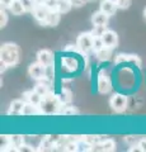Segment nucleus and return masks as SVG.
<instances>
[{"label":"nucleus","mask_w":146,"mask_h":152,"mask_svg":"<svg viewBox=\"0 0 146 152\" xmlns=\"http://www.w3.org/2000/svg\"><path fill=\"white\" fill-rule=\"evenodd\" d=\"M0 61L9 66H15L21 61V50L15 43H4L0 48Z\"/></svg>","instance_id":"obj_1"},{"label":"nucleus","mask_w":146,"mask_h":152,"mask_svg":"<svg viewBox=\"0 0 146 152\" xmlns=\"http://www.w3.org/2000/svg\"><path fill=\"white\" fill-rule=\"evenodd\" d=\"M62 104L60 103L57 95H55L52 91L50 94H47L46 96H43L42 102L40 104V110L41 114H56L60 113Z\"/></svg>","instance_id":"obj_2"},{"label":"nucleus","mask_w":146,"mask_h":152,"mask_svg":"<svg viewBox=\"0 0 146 152\" xmlns=\"http://www.w3.org/2000/svg\"><path fill=\"white\" fill-rule=\"evenodd\" d=\"M93 41H94V36L92 34V32L81 33V34L76 38V46L79 48V52H81V53L92 52L93 51Z\"/></svg>","instance_id":"obj_3"},{"label":"nucleus","mask_w":146,"mask_h":152,"mask_svg":"<svg viewBox=\"0 0 146 152\" xmlns=\"http://www.w3.org/2000/svg\"><path fill=\"white\" fill-rule=\"evenodd\" d=\"M109 104L112 109L117 113H122L126 110L127 108V96L122 94H113L111 100H109Z\"/></svg>","instance_id":"obj_4"},{"label":"nucleus","mask_w":146,"mask_h":152,"mask_svg":"<svg viewBox=\"0 0 146 152\" xmlns=\"http://www.w3.org/2000/svg\"><path fill=\"white\" fill-rule=\"evenodd\" d=\"M45 72H46V66H43L41 62H33L29 65V67H28V74L32 79L37 80V81H40V80L45 79Z\"/></svg>","instance_id":"obj_5"},{"label":"nucleus","mask_w":146,"mask_h":152,"mask_svg":"<svg viewBox=\"0 0 146 152\" xmlns=\"http://www.w3.org/2000/svg\"><path fill=\"white\" fill-rule=\"evenodd\" d=\"M78 60L75 57H62L61 58V71L62 72H74L78 69Z\"/></svg>","instance_id":"obj_6"},{"label":"nucleus","mask_w":146,"mask_h":152,"mask_svg":"<svg viewBox=\"0 0 146 152\" xmlns=\"http://www.w3.org/2000/svg\"><path fill=\"white\" fill-rule=\"evenodd\" d=\"M102 39L104 42V46L109 47V48H116L118 45V36L116 32H113L111 29H107L102 36Z\"/></svg>","instance_id":"obj_7"},{"label":"nucleus","mask_w":146,"mask_h":152,"mask_svg":"<svg viewBox=\"0 0 146 152\" xmlns=\"http://www.w3.org/2000/svg\"><path fill=\"white\" fill-rule=\"evenodd\" d=\"M50 12L51 10L46 5H36L34 10H33V17H34V19L38 23H41V24H45V22H46L47 17H48Z\"/></svg>","instance_id":"obj_8"},{"label":"nucleus","mask_w":146,"mask_h":152,"mask_svg":"<svg viewBox=\"0 0 146 152\" xmlns=\"http://www.w3.org/2000/svg\"><path fill=\"white\" fill-rule=\"evenodd\" d=\"M97 89L101 94H108L112 90V83L108 76H103L101 75L98 77V83H97Z\"/></svg>","instance_id":"obj_9"},{"label":"nucleus","mask_w":146,"mask_h":152,"mask_svg":"<svg viewBox=\"0 0 146 152\" xmlns=\"http://www.w3.org/2000/svg\"><path fill=\"white\" fill-rule=\"evenodd\" d=\"M108 20H109V15L106 14L104 12H102L101 9L98 12H95L92 17V23L93 26H103V27H107L108 24Z\"/></svg>","instance_id":"obj_10"},{"label":"nucleus","mask_w":146,"mask_h":152,"mask_svg":"<svg viewBox=\"0 0 146 152\" xmlns=\"http://www.w3.org/2000/svg\"><path fill=\"white\" fill-rule=\"evenodd\" d=\"M37 61L43 66H48L54 64V53L50 50H41L37 53Z\"/></svg>","instance_id":"obj_11"},{"label":"nucleus","mask_w":146,"mask_h":152,"mask_svg":"<svg viewBox=\"0 0 146 152\" xmlns=\"http://www.w3.org/2000/svg\"><path fill=\"white\" fill-rule=\"evenodd\" d=\"M24 100H21V99H17V100H13L10 103V107H9L8 114L10 115H21L23 113V108H24Z\"/></svg>","instance_id":"obj_12"},{"label":"nucleus","mask_w":146,"mask_h":152,"mask_svg":"<svg viewBox=\"0 0 146 152\" xmlns=\"http://www.w3.org/2000/svg\"><path fill=\"white\" fill-rule=\"evenodd\" d=\"M42 99H43V96H42V95H40L34 89L31 90V91L24 93V102H29V103L34 104V105H37V107H40Z\"/></svg>","instance_id":"obj_13"},{"label":"nucleus","mask_w":146,"mask_h":152,"mask_svg":"<svg viewBox=\"0 0 146 152\" xmlns=\"http://www.w3.org/2000/svg\"><path fill=\"white\" fill-rule=\"evenodd\" d=\"M117 9H118L117 8V4L111 1V0H103V1L101 3V10L104 12L106 14H108L109 17L116 13Z\"/></svg>","instance_id":"obj_14"},{"label":"nucleus","mask_w":146,"mask_h":152,"mask_svg":"<svg viewBox=\"0 0 146 152\" xmlns=\"http://www.w3.org/2000/svg\"><path fill=\"white\" fill-rule=\"evenodd\" d=\"M60 15L61 13L57 10H51L48 17H47L46 22H45V26H48V27H56L60 23Z\"/></svg>","instance_id":"obj_15"},{"label":"nucleus","mask_w":146,"mask_h":152,"mask_svg":"<svg viewBox=\"0 0 146 152\" xmlns=\"http://www.w3.org/2000/svg\"><path fill=\"white\" fill-rule=\"evenodd\" d=\"M57 98H59V100L62 105H67V104H70L73 100V93L70 91L67 88H64L60 91V94L57 95Z\"/></svg>","instance_id":"obj_16"},{"label":"nucleus","mask_w":146,"mask_h":152,"mask_svg":"<svg viewBox=\"0 0 146 152\" xmlns=\"http://www.w3.org/2000/svg\"><path fill=\"white\" fill-rule=\"evenodd\" d=\"M112 50L113 48H109V47H107L104 46L102 50L99 51H97L95 52V57H97V60H99V61H108L111 58V56H112Z\"/></svg>","instance_id":"obj_17"},{"label":"nucleus","mask_w":146,"mask_h":152,"mask_svg":"<svg viewBox=\"0 0 146 152\" xmlns=\"http://www.w3.org/2000/svg\"><path fill=\"white\" fill-rule=\"evenodd\" d=\"M22 114L23 115H34V114H41V110H40V107H37L29 102H26Z\"/></svg>","instance_id":"obj_18"},{"label":"nucleus","mask_w":146,"mask_h":152,"mask_svg":"<svg viewBox=\"0 0 146 152\" xmlns=\"http://www.w3.org/2000/svg\"><path fill=\"white\" fill-rule=\"evenodd\" d=\"M73 3L71 0H59L57 1V12H60L61 14L69 13L73 8Z\"/></svg>","instance_id":"obj_19"},{"label":"nucleus","mask_w":146,"mask_h":152,"mask_svg":"<svg viewBox=\"0 0 146 152\" xmlns=\"http://www.w3.org/2000/svg\"><path fill=\"white\" fill-rule=\"evenodd\" d=\"M71 140H75V138H73L71 136H61L60 140L57 141V143L55 145V150L56 151H65V150H66L67 143Z\"/></svg>","instance_id":"obj_20"},{"label":"nucleus","mask_w":146,"mask_h":152,"mask_svg":"<svg viewBox=\"0 0 146 152\" xmlns=\"http://www.w3.org/2000/svg\"><path fill=\"white\" fill-rule=\"evenodd\" d=\"M9 10H10L14 15H22L23 13H26V9L23 7V4L21 0H14L13 4L9 8Z\"/></svg>","instance_id":"obj_21"},{"label":"nucleus","mask_w":146,"mask_h":152,"mask_svg":"<svg viewBox=\"0 0 146 152\" xmlns=\"http://www.w3.org/2000/svg\"><path fill=\"white\" fill-rule=\"evenodd\" d=\"M52 150H55V145L47 137L40 142L38 148H37V151H52Z\"/></svg>","instance_id":"obj_22"},{"label":"nucleus","mask_w":146,"mask_h":152,"mask_svg":"<svg viewBox=\"0 0 146 152\" xmlns=\"http://www.w3.org/2000/svg\"><path fill=\"white\" fill-rule=\"evenodd\" d=\"M104 47V42H103L102 37H94V41H93V51L97 52L102 50Z\"/></svg>","instance_id":"obj_23"},{"label":"nucleus","mask_w":146,"mask_h":152,"mask_svg":"<svg viewBox=\"0 0 146 152\" xmlns=\"http://www.w3.org/2000/svg\"><path fill=\"white\" fill-rule=\"evenodd\" d=\"M10 137V145L14 146V147H19L21 145L24 143V138L22 136H9Z\"/></svg>","instance_id":"obj_24"},{"label":"nucleus","mask_w":146,"mask_h":152,"mask_svg":"<svg viewBox=\"0 0 146 152\" xmlns=\"http://www.w3.org/2000/svg\"><path fill=\"white\" fill-rule=\"evenodd\" d=\"M21 1H22V4H23V7H24L26 12H31V13H33L34 8H36V3H34V0H21Z\"/></svg>","instance_id":"obj_25"},{"label":"nucleus","mask_w":146,"mask_h":152,"mask_svg":"<svg viewBox=\"0 0 146 152\" xmlns=\"http://www.w3.org/2000/svg\"><path fill=\"white\" fill-rule=\"evenodd\" d=\"M55 77V66L52 65H48L46 66V72H45V79H48V80H54Z\"/></svg>","instance_id":"obj_26"},{"label":"nucleus","mask_w":146,"mask_h":152,"mask_svg":"<svg viewBox=\"0 0 146 152\" xmlns=\"http://www.w3.org/2000/svg\"><path fill=\"white\" fill-rule=\"evenodd\" d=\"M107 31V27H103V26H94L93 31H92V34L94 37H102L103 33Z\"/></svg>","instance_id":"obj_27"},{"label":"nucleus","mask_w":146,"mask_h":152,"mask_svg":"<svg viewBox=\"0 0 146 152\" xmlns=\"http://www.w3.org/2000/svg\"><path fill=\"white\" fill-rule=\"evenodd\" d=\"M8 23V14H7V9L1 8L0 9V26H1V28H4L7 26Z\"/></svg>","instance_id":"obj_28"},{"label":"nucleus","mask_w":146,"mask_h":152,"mask_svg":"<svg viewBox=\"0 0 146 152\" xmlns=\"http://www.w3.org/2000/svg\"><path fill=\"white\" fill-rule=\"evenodd\" d=\"M79 140V138H78ZM78 140H71L66 146V152H76L78 151Z\"/></svg>","instance_id":"obj_29"},{"label":"nucleus","mask_w":146,"mask_h":152,"mask_svg":"<svg viewBox=\"0 0 146 152\" xmlns=\"http://www.w3.org/2000/svg\"><path fill=\"white\" fill-rule=\"evenodd\" d=\"M131 3H132V0H118L117 1V8L126 10V9H128L131 7Z\"/></svg>","instance_id":"obj_30"},{"label":"nucleus","mask_w":146,"mask_h":152,"mask_svg":"<svg viewBox=\"0 0 146 152\" xmlns=\"http://www.w3.org/2000/svg\"><path fill=\"white\" fill-rule=\"evenodd\" d=\"M17 151H21V152H33V151H37V148H34V147L31 146V145L23 143V145H21L19 147H18Z\"/></svg>","instance_id":"obj_31"},{"label":"nucleus","mask_w":146,"mask_h":152,"mask_svg":"<svg viewBox=\"0 0 146 152\" xmlns=\"http://www.w3.org/2000/svg\"><path fill=\"white\" fill-rule=\"evenodd\" d=\"M128 62L137 66V67H141V60L139 58V56H136V55H128Z\"/></svg>","instance_id":"obj_32"},{"label":"nucleus","mask_w":146,"mask_h":152,"mask_svg":"<svg viewBox=\"0 0 146 152\" xmlns=\"http://www.w3.org/2000/svg\"><path fill=\"white\" fill-rule=\"evenodd\" d=\"M114 62L117 65H120V64H123V62H128V55H123V53H120V55H117L116 56V60H114Z\"/></svg>","instance_id":"obj_33"},{"label":"nucleus","mask_w":146,"mask_h":152,"mask_svg":"<svg viewBox=\"0 0 146 152\" xmlns=\"http://www.w3.org/2000/svg\"><path fill=\"white\" fill-rule=\"evenodd\" d=\"M57 1L59 0H47L45 5L50 9V10H57Z\"/></svg>","instance_id":"obj_34"},{"label":"nucleus","mask_w":146,"mask_h":152,"mask_svg":"<svg viewBox=\"0 0 146 152\" xmlns=\"http://www.w3.org/2000/svg\"><path fill=\"white\" fill-rule=\"evenodd\" d=\"M125 141L128 143V146L131 147V146H135V145H139V141L140 140H137V138H135V137H132V136H128V137H126L125 138Z\"/></svg>","instance_id":"obj_35"},{"label":"nucleus","mask_w":146,"mask_h":152,"mask_svg":"<svg viewBox=\"0 0 146 152\" xmlns=\"http://www.w3.org/2000/svg\"><path fill=\"white\" fill-rule=\"evenodd\" d=\"M13 1L14 0H0V5H1V8H4V9H9L13 4Z\"/></svg>","instance_id":"obj_36"},{"label":"nucleus","mask_w":146,"mask_h":152,"mask_svg":"<svg viewBox=\"0 0 146 152\" xmlns=\"http://www.w3.org/2000/svg\"><path fill=\"white\" fill-rule=\"evenodd\" d=\"M76 51H79L76 43L75 45H67V47L65 48V52H76Z\"/></svg>","instance_id":"obj_37"},{"label":"nucleus","mask_w":146,"mask_h":152,"mask_svg":"<svg viewBox=\"0 0 146 152\" xmlns=\"http://www.w3.org/2000/svg\"><path fill=\"white\" fill-rule=\"evenodd\" d=\"M60 137H61V136H57V134H51V136H47V138H48L51 142H52L54 145H56V143H57V141L60 140Z\"/></svg>","instance_id":"obj_38"},{"label":"nucleus","mask_w":146,"mask_h":152,"mask_svg":"<svg viewBox=\"0 0 146 152\" xmlns=\"http://www.w3.org/2000/svg\"><path fill=\"white\" fill-rule=\"evenodd\" d=\"M139 146H140L141 151H142V152H146V138L140 140V141H139Z\"/></svg>","instance_id":"obj_39"},{"label":"nucleus","mask_w":146,"mask_h":152,"mask_svg":"<svg viewBox=\"0 0 146 152\" xmlns=\"http://www.w3.org/2000/svg\"><path fill=\"white\" fill-rule=\"evenodd\" d=\"M36 5H45V4L47 3V0H34Z\"/></svg>","instance_id":"obj_40"},{"label":"nucleus","mask_w":146,"mask_h":152,"mask_svg":"<svg viewBox=\"0 0 146 152\" xmlns=\"http://www.w3.org/2000/svg\"><path fill=\"white\" fill-rule=\"evenodd\" d=\"M144 18H145V20H146V8H145V10H144Z\"/></svg>","instance_id":"obj_41"},{"label":"nucleus","mask_w":146,"mask_h":152,"mask_svg":"<svg viewBox=\"0 0 146 152\" xmlns=\"http://www.w3.org/2000/svg\"><path fill=\"white\" fill-rule=\"evenodd\" d=\"M111 1H113V3H116V4H117V1H118V0H111Z\"/></svg>","instance_id":"obj_42"}]
</instances>
